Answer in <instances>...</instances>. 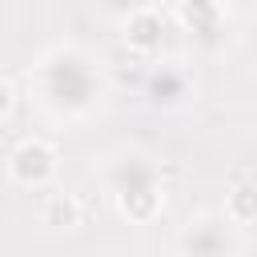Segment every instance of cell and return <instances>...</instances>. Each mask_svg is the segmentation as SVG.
Returning a JSON list of instances; mask_svg holds the SVG:
<instances>
[{
	"label": "cell",
	"mask_w": 257,
	"mask_h": 257,
	"mask_svg": "<svg viewBox=\"0 0 257 257\" xmlns=\"http://www.w3.org/2000/svg\"><path fill=\"white\" fill-rule=\"evenodd\" d=\"M173 16V28H181L197 48H209L217 52L225 44V28H229V12L213 0H181L169 8Z\"/></svg>",
	"instance_id": "obj_5"
},
{
	"label": "cell",
	"mask_w": 257,
	"mask_h": 257,
	"mask_svg": "<svg viewBox=\"0 0 257 257\" xmlns=\"http://www.w3.org/2000/svg\"><path fill=\"white\" fill-rule=\"evenodd\" d=\"M28 88L36 96V104L60 120H80L96 108L104 80H100V64L88 48L80 44H52L48 52L36 56L32 72H28Z\"/></svg>",
	"instance_id": "obj_1"
},
{
	"label": "cell",
	"mask_w": 257,
	"mask_h": 257,
	"mask_svg": "<svg viewBox=\"0 0 257 257\" xmlns=\"http://www.w3.org/2000/svg\"><path fill=\"white\" fill-rule=\"evenodd\" d=\"M40 221L48 229H76L80 225V201L64 189H52L44 201H40Z\"/></svg>",
	"instance_id": "obj_8"
},
{
	"label": "cell",
	"mask_w": 257,
	"mask_h": 257,
	"mask_svg": "<svg viewBox=\"0 0 257 257\" xmlns=\"http://www.w3.org/2000/svg\"><path fill=\"white\" fill-rule=\"evenodd\" d=\"M56 169H60V157H56V149H52L48 141H40V137L16 141L12 153H8V161H4L8 181L20 185V189H48V185L56 181Z\"/></svg>",
	"instance_id": "obj_4"
},
{
	"label": "cell",
	"mask_w": 257,
	"mask_h": 257,
	"mask_svg": "<svg viewBox=\"0 0 257 257\" xmlns=\"http://www.w3.org/2000/svg\"><path fill=\"white\" fill-rule=\"evenodd\" d=\"M237 229L241 225H253L257 221V181H237L229 193H225V209H221Z\"/></svg>",
	"instance_id": "obj_9"
},
{
	"label": "cell",
	"mask_w": 257,
	"mask_h": 257,
	"mask_svg": "<svg viewBox=\"0 0 257 257\" xmlns=\"http://www.w3.org/2000/svg\"><path fill=\"white\" fill-rule=\"evenodd\" d=\"M241 229L225 213H197L177 233V257H237Z\"/></svg>",
	"instance_id": "obj_3"
},
{
	"label": "cell",
	"mask_w": 257,
	"mask_h": 257,
	"mask_svg": "<svg viewBox=\"0 0 257 257\" xmlns=\"http://www.w3.org/2000/svg\"><path fill=\"white\" fill-rule=\"evenodd\" d=\"M169 32H173V16H169V8H161V4H137V8L120 20V36H124V44H128L137 56H157V52L165 48Z\"/></svg>",
	"instance_id": "obj_6"
},
{
	"label": "cell",
	"mask_w": 257,
	"mask_h": 257,
	"mask_svg": "<svg viewBox=\"0 0 257 257\" xmlns=\"http://www.w3.org/2000/svg\"><path fill=\"white\" fill-rule=\"evenodd\" d=\"M12 108H16V84L8 76H0V120H8Z\"/></svg>",
	"instance_id": "obj_10"
},
{
	"label": "cell",
	"mask_w": 257,
	"mask_h": 257,
	"mask_svg": "<svg viewBox=\"0 0 257 257\" xmlns=\"http://www.w3.org/2000/svg\"><path fill=\"white\" fill-rule=\"evenodd\" d=\"M104 189L128 225H149L165 209V181L153 157L124 149L104 165Z\"/></svg>",
	"instance_id": "obj_2"
},
{
	"label": "cell",
	"mask_w": 257,
	"mask_h": 257,
	"mask_svg": "<svg viewBox=\"0 0 257 257\" xmlns=\"http://www.w3.org/2000/svg\"><path fill=\"white\" fill-rule=\"evenodd\" d=\"M141 92H145V100H149L153 108H181V104H189V100H193L197 84H193V76H189V68H185V64L157 60V64H149Z\"/></svg>",
	"instance_id": "obj_7"
}]
</instances>
